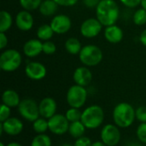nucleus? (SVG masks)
I'll list each match as a JSON object with an SVG mask.
<instances>
[{
  "label": "nucleus",
  "instance_id": "1",
  "mask_svg": "<svg viewBox=\"0 0 146 146\" xmlns=\"http://www.w3.org/2000/svg\"><path fill=\"white\" fill-rule=\"evenodd\" d=\"M120 16V9L115 0H101L96 7V18L104 27L115 25Z\"/></svg>",
  "mask_w": 146,
  "mask_h": 146
},
{
  "label": "nucleus",
  "instance_id": "2",
  "mask_svg": "<svg viewBox=\"0 0 146 146\" xmlns=\"http://www.w3.org/2000/svg\"><path fill=\"white\" fill-rule=\"evenodd\" d=\"M136 119L135 110L128 103L118 104L113 110V120L118 127H129Z\"/></svg>",
  "mask_w": 146,
  "mask_h": 146
},
{
  "label": "nucleus",
  "instance_id": "3",
  "mask_svg": "<svg viewBox=\"0 0 146 146\" xmlns=\"http://www.w3.org/2000/svg\"><path fill=\"white\" fill-rule=\"evenodd\" d=\"M104 120V112L99 105H91L84 110L81 115V121L87 129L99 127Z\"/></svg>",
  "mask_w": 146,
  "mask_h": 146
},
{
  "label": "nucleus",
  "instance_id": "4",
  "mask_svg": "<svg viewBox=\"0 0 146 146\" xmlns=\"http://www.w3.org/2000/svg\"><path fill=\"white\" fill-rule=\"evenodd\" d=\"M104 58L102 50L95 44H87L82 47L79 59L86 67H94L98 65Z\"/></svg>",
  "mask_w": 146,
  "mask_h": 146
},
{
  "label": "nucleus",
  "instance_id": "5",
  "mask_svg": "<svg viewBox=\"0 0 146 146\" xmlns=\"http://www.w3.org/2000/svg\"><path fill=\"white\" fill-rule=\"evenodd\" d=\"M21 53L15 49H7L0 56V68L4 72H14L21 64Z\"/></svg>",
  "mask_w": 146,
  "mask_h": 146
},
{
  "label": "nucleus",
  "instance_id": "6",
  "mask_svg": "<svg viewBox=\"0 0 146 146\" xmlns=\"http://www.w3.org/2000/svg\"><path fill=\"white\" fill-rule=\"evenodd\" d=\"M87 95V91L84 86L75 84L68 90L66 96L67 103L72 108L80 109L86 104Z\"/></svg>",
  "mask_w": 146,
  "mask_h": 146
},
{
  "label": "nucleus",
  "instance_id": "7",
  "mask_svg": "<svg viewBox=\"0 0 146 146\" xmlns=\"http://www.w3.org/2000/svg\"><path fill=\"white\" fill-rule=\"evenodd\" d=\"M17 108L21 116L30 122L35 121L40 116L38 104L33 98L22 99Z\"/></svg>",
  "mask_w": 146,
  "mask_h": 146
},
{
  "label": "nucleus",
  "instance_id": "8",
  "mask_svg": "<svg viewBox=\"0 0 146 146\" xmlns=\"http://www.w3.org/2000/svg\"><path fill=\"white\" fill-rule=\"evenodd\" d=\"M49 131L56 135H63L68 132L70 122L66 118L65 115L56 114L48 119Z\"/></svg>",
  "mask_w": 146,
  "mask_h": 146
},
{
  "label": "nucleus",
  "instance_id": "9",
  "mask_svg": "<svg viewBox=\"0 0 146 146\" xmlns=\"http://www.w3.org/2000/svg\"><path fill=\"white\" fill-rule=\"evenodd\" d=\"M101 140L107 146L117 145L121 140V132L115 124H107L101 130Z\"/></svg>",
  "mask_w": 146,
  "mask_h": 146
},
{
  "label": "nucleus",
  "instance_id": "10",
  "mask_svg": "<svg viewBox=\"0 0 146 146\" xmlns=\"http://www.w3.org/2000/svg\"><path fill=\"white\" fill-rule=\"evenodd\" d=\"M102 23L97 18H88L85 20L80 26V33L86 38L97 37L103 29Z\"/></svg>",
  "mask_w": 146,
  "mask_h": 146
},
{
  "label": "nucleus",
  "instance_id": "11",
  "mask_svg": "<svg viewBox=\"0 0 146 146\" xmlns=\"http://www.w3.org/2000/svg\"><path fill=\"white\" fill-rule=\"evenodd\" d=\"M50 25L52 27L55 33L64 34L70 30L72 27V21L71 19L67 15L59 14L56 15L52 18Z\"/></svg>",
  "mask_w": 146,
  "mask_h": 146
},
{
  "label": "nucleus",
  "instance_id": "12",
  "mask_svg": "<svg viewBox=\"0 0 146 146\" xmlns=\"http://www.w3.org/2000/svg\"><path fill=\"white\" fill-rule=\"evenodd\" d=\"M25 74L30 80H40L46 76L47 69L41 62H30L25 67Z\"/></svg>",
  "mask_w": 146,
  "mask_h": 146
},
{
  "label": "nucleus",
  "instance_id": "13",
  "mask_svg": "<svg viewBox=\"0 0 146 146\" xmlns=\"http://www.w3.org/2000/svg\"><path fill=\"white\" fill-rule=\"evenodd\" d=\"M15 22L19 30L27 32L33 28L34 25V19L30 11L23 9L17 13Z\"/></svg>",
  "mask_w": 146,
  "mask_h": 146
},
{
  "label": "nucleus",
  "instance_id": "14",
  "mask_svg": "<svg viewBox=\"0 0 146 146\" xmlns=\"http://www.w3.org/2000/svg\"><path fill=\"white\" fill-rule=\"evenodd\" d=\"M38 109H39L40 116L48 120L56 115V109H57L56 102L52 98L50 97L44 98L38 104Z\"/></svg>",
  "mask_w": 146,
  "mask_h": 146
},
{
  "label": "nucleus",
  "instance_id": "15",
  "mask_svg": "<svg viewBox=\"0 0 146 146\" xmlns=\"http://www.w3.org/2000/svg\"><path fill=\"white\" fill-rule=\"evenodd\" d=\"M0 124L3 126V132L9 136H17L23 130L22 121L16 117H9Z\"/></svg>",
  "mask_w": 146,
  "mask_h": 146
},
{
  "label": "nucleus",
  "instance_id": "16",
  "mask_svg": "<svg viewBox=\"0 0 146 146\" xmlns=\"http://www.w3.org/2000/svg\"><path fill=\"white\" fill-rule=\"evenodd\" d=\"M74 81L76 85L81 86H87L92 80V71L86 66L77 68L73 74Z\"/></svg>",
  "mask_w": 146,
  "mask_h": 146
},
{
  "label": "nucleus",
  "instance_id": "17",
  "mask_svg": "<svg viewBox=\"0 0 146 146\" xmlns=\"http://www.w3.org/2000/svg\"><path fill=\"white\" fill-rule=\"evenodd\" d=\"M23 53L26 56L33 58L43 52V42L38 38H32L23 45Z\"/></svg>",
  "mask_w": 146,
  "mask_h": 146
},
{
  "label": "nucleus",
  "instance_id": "18",
  "mask_svg": "<svg viewBox=\"0 0 146 146\" xmlns=\"http://www.w3.org/2000/svg\"><path fill=\"white\" fill-rule=\"evenodd\" d=\"M104 38L105 39L111 44H118L123 39V31L122 29L115 25L106 27L104 29Z\"/></svg>",
  "mask_w": 146,
  "mask_h": 146
},
{
  "label": "nucleus",
  "instance_id": "19",
  "mask_svg": "<svg viewBox=\"0 0 146 146\" xmlns=\"http://www.w3.org/2000/svg\"><path fill=\"white\" fill-rule=\"evenodd\" d=\"M21 98L19 94L11 89L5 90L2 94V102L3 104L9 106V108H16L21 103Z\"/></svg>",
  "mask_w": 146,
  "mask_h": 146
},
{
  "label": "nucleus",
  "instance_id": "20",
  "mask_svg": "<svg viewBox=\"0 0 146 146\" xmlns=\"http://www.w3.org/2000/svg\"><path fill=\"white\" fill-rule=\"evenodd\" d=\"M58 6L59 5L54 0H43L41 5L38 8V10L42 15L49 17L54 15L56 13Z\"/></svg>",
  "mask_w": 146,
  "mask_h": 146
},
{
  "label": "nucleus",
  "instance_id": "21",
  "mask_svg": "<svg viewBox=\"0 0 146 146\" xmlns=\"http://www.w3.org/2000/svg\"><path fill=\"white\" fill-rule=\"evenodd\" d=\"M65 49L67 52L71 55H79L82 49V45L78 38H69L65 42Z\"/></svg>",
  "mask_w": 146,
  "mask_h": 146
},
{
  "label": "nucleus",
  "instance_id": "22",
  "mask_svg": "<svg viewBox=\"0 0 146 146\" xmlns=\"http://www.w3.org/2000/svg\"><path fill=\"white\" fill-rule=\"evenodd\" d=\"M86 129V127L82 123V121H78L70 123L69 128H68V133H69V134L73 138L77 139L84 136Z\"/></svg>",
  "mask_w": 146,
  "mask_h": 146
},
{
  "label": "nucleus",
  "instance_id": "23",
  "mask_svg": "<svg viewBox=\"0 0 146 146\" xmlns=\"http://www.w3.org/2000/svg\"><path fill=\"white\" fill-rule=\"evenodd\" d=\"M54 33H55L50 24H43L37 29V37L41 41L50 40L53 37Z\"/></svg>",
  "mask_w": 146,
  "mask_h": 146
},
{
  "label": "nucleus",
  "instance_id": "24",
  "mask_svg": "<svg viewBox=\"0 0 146 146\" xmlns=\"http://www.w3.org/2000/svg\"><path fill=\"white\" fill-rule=\"evenodd\" d=\"M13 24V18L9 12L2 10L0 12V33H6Z\"/></svg>",
  "mask_w": 146,
  "mask_h": 146
},
{
  "label": "nucleus",
  "instance_id": "25",
  "mask_svg": "<svg viewBox=\"0 0 146 146\" xmlns=\"http://www.w3.org/2000/svg\"><path fill=\"white\" fill-rule=\"evenodd\" d=\"M33 129L38 134L44 133L47 130H49L48 120L43 117H39L33 122Z\"/></svg>",
  "mask_w": 146,
  "mask_h": 146
},
{
  "label": "nucleus",
  "instance_id": "26",
  "mask_svg": "<svg viewBox=\"0 0 146 146\" xmlns=\"http://www.w3.org/2000/svg\"><path fill=\"white\" fill-rule=\"evenodd\" d=\"M31 146H51V139L45 133L38 134L33 139Z\"/></svg>",
  "mask_w": 146,
  "mask_h": 146
},
{
  "label": "nucleus",
  "instance_id": "27",
  "mask_svg": "<svg viewBox=\"0 0 146 146\" xmlns=\"http://www.w3.org/2000/svg\"><path fill=\"white\" fill-rule=\"evenodd\" d=\"M43 0H19V3L23 9L27 11H33L38 9Z\"/></svg>",
  "mask_w": 146,
  "mask_h": 146
},
{
  "label": "nucleus",
  "instance_id": "28",
  "mask_svg": "<svg viewBox=\"0 0 146 146\" xmlns=\"http://www.w3.org/2000/svg\"><path fill=\"white\" fill-rule=\"evenodd\" d=\"M81 115H82V112L80 110V109L72 108V107H70V109H68L65 113V116L70 123L80 121Z\"/></svg>",
  "mask_w": 146,
  "mask_h": 146
},
{
  "label": "nucleus",
  "instance_id": "29",
  "mask_svg": "<svg viewBox=\"0 0 146 146\" xmlns=\"http://www.w3.org/2000/svg\"><path fill=\"white\" fill-rule=\"evenodd\" d=\"M133 21L137 26H143L146 24V9L143 8L137 9L133 14Z\"/></svg>",
  "mask_w": 146,
  "mask_h": 146
},
{
  "label": "nucleus",
  "instance_id": "30",
  "mask_svg": "<svg viewBox=\"0 0 146 146\" xmlns=\"http://www.w3.org/2000/svg\"><path fill=\"white\" fill-rule=\"evenodd\" d=\"M56 50V45L52 41H44L43 42V53L45 55H52Z\"/></svg>",
  "mask_w": 146,
  "mask_h": 146
},
{
  "label": "nucleus",
  "instance_id": "31",
  "mask_svg": "<svg viewBox=\"0 0 146 146\" xmlns=\"http://www.w3.org/2000/svg\"><path fill=\"white\" fill-rule=\"evenodd\" d=\"M137 138L141 142L146 144V122L141 123L137 128Z\"/></svg>",
  "mask_w": 146,
  "mask_h": 146
},
{
  "label": "nucleus",
  "instance_id": "32",
  "mask_svg": "<svg viewBox=\"0 0 146 146\" xmlns=\"http://www.w3.org/2000/svg\"><path fill=\"white\" fill-rule=\"evenodd\" d=\"M136 119L141 123L146 122V106H139L135 110Z\"/></svg>",
  "mask_w": 146,
  "mask_h": 146
},
{
  "label": "nucleus",
  "instance_id": "33",
  "mask_svg": "<svg viewBox=\"0 0 146 146\" xmlns=\"http://www.w3.org/2000/svg\"><path fill=\"white\" fill-rule=\"evenodd\" d=\"M10 109L9 106L2 104L1 105V110H0V122L5 121L7 119L9 118L10 115Z\"/></svg>",
  "mask_w": 146,
  "mask_h": 146
},
{
  "label": "nucleus",
  "instance_id": "34",
  "mask_svg": "<svg viewBox=\"0 0 146 146\" xmlns=\"http://www.w3.org/2000/svg\"><path fill=\"white\" fill-rule=\"evenodd\" d=\"M92 141L89 138L87 137H80L79 139H77L74 144V146H92Z\"/></svg>",
  "mask_w": 146,
  "mask_h": 146
},
{
  "label": "nucleus",
  "instance_id": "35",
  "mask_svg": "<svg viewBox=\"0 0 146 146\" xmlns=\"http://www.w3.org/2000/svg\"><path fill=\"white\" fill-rule=\"evenodd\" d=\"M121 3L128 8H135L141 4V0H120Z\"/></svg>",
  "mask_w": 146,
  "mask_h": 146
},
{
  "label": "nucleus",
  "instance_id": "36",
  "mask_svg": "<svg viewBox=\"0 0 146 146\" xmlns=\"http://www.w3.org/2000/svg\"><path fill=\"white\" fill-rule=\"evenodd\" d=\"M59 6L62 7H71L77 3L78 0H54Z\"/></svg>",
  "mask_w": 146,
  "mask_h": 146
},
{
  "label": "nucleus",
  "instance_id": "37",
  "mask_svg": "<svg viewBox=\"0 0 146 146\" xmlns=\"http://www.w3.org/2000/svg\"><path fill=\"white\" fill-rule=\"evenodd\" d=\"M8 44V37L5 33H0V49L3 50Z\"/></svg>",
  "mask_w": 146,
  "mask_h": 146
},
{
  "label": "nucleus",
  "instance_id": "38",
  "mask_svg": "<svg viewBox=\"0 0 146 146\" xmlns=\"http://www.w3.org/2000/svg\"><path fill=\"white\" fill-rule=\"evenodd\" d=\"M101 0H83L84 4L87 8H96Z\"/></svg>",
  "mask_w": 146,
  "mask_h": 146
},
{
  "label": "nucleus",
  "instance_id": "39",
  "mask_svg": "<svg viewBox=\"0 0 146 146\" xmlns=\"http://www.w3.org/2000/svg\"><path fill=\"white\" fill-rule=\"evenodd\" d=\"M139 40H140L141 44H142L144 46H145L146 47V29H145V30L141 33L140 37H139Z\"/></svg>",
  "mask_w": 146,
  "mask_h": 146
},
{
  "label": "nucleus",
  "instance_id": "40",
  "mask_svg": "<svg viewBox=\"0 0 146 146\" xmlns=\"http://www.w3.org/2000/svg\"><path fill=\"white\" fill-rule=\"evenodd\" d=\"M92 146H107L102 140L101 141H96L92 144Z\"/></svg>",
  "mask_w": 146,
  "mask_h": 146
},
{
  "label": "nucleus",
  "instance_id": "41",
  "mask_svg": "<svg viewBox=\"0 0 146 146\" xmlns=\"http://www.w3.org/2000/svg\"><path fill=\"white\" fill-rule=\"evenodd\" d=\"M126 146H142L139 143H135V142H130V143H127Z\"/></svg>",
  "mask_w": 146,
  "mask_h": 146
},
{
  "label": "nucleus",
  "instance_id": "42",
  "mask_svg": "<svg viewBox=\"0 0 146 146\" xmlns=\"http://www.w3.org/2000/svg\"><path fill=\"white\" fill-rule=\"evenodd\" d=\"M6 146H23L21 145V144H19V143H16V142H11V143H9V144H8Z\"/></svg>",
  "mask_w": 146,
  "mask_h": 146
},
{
  "label": "nucleus",
  "instance_id": "43",
  "mask_svg": "<svg viewBox=\"0 0 146 146\" xmlns=\"http://www.w3.org/2000/svg\"><path fill=\"white\" fill-rule=\"evenodd\" d=\"M141 7L143 8V9H146V0H141Z\"/></svg>",
  "mask_w": 146,
  "mask_h": 146
},
{
  "label": "nucleus",
  "instance_id": "44",
  "mask_svg": "<svg viewBox=\"0 0 146 146\" xmlns=\"http://www.w3.org/2000/svg\"><path fill=\"white\" fill-rule=\"evenodd\" d=\"M61 146H74V145H72L71 144H68V143H66V144H63V145H62Z\"/></svg>",
  "mask_w": 146,
  "mask_h": 146
},
{
  "label": "nucleus",
  "instance_id": "45",
  "mask_svg": "<svg viewBox=\"0 0 146 146\" xmlns=\"http://www.w3.org/2000/svg\"><path fill=\"white\" fill-rule=\"evenodd\" d=\"M0 146H6L3 143H0Z\"/></svg>",
  "mask_w": 146,
  "mask_h": 146
}]
</instances>
